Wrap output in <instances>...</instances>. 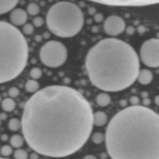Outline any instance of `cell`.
<instances>
[{
    "label": "cell",
    "mask_w": 159,
    "mask_h": 159,
    "mask_svg": "<svg viewBox=\"0 0 159 159\" xmlns=\"http://www.w3.org/2000/svg\"><path fill=\"white\" fill-rule=\"evenodd\" d=\"M93 115L89 102L79 91L50 85L26 101L22 131L26 144L37 154L63 158L85 145L94 125Z\"/></svg>",
    "instance_id": "1"
},
{
    "label": "cell",
    "mask_w": 159,
    "mask_h": 159,
    "mask_svg": "<svg viewBox=\"0 0 159 159\" xmlns=\"http://www.w3.org/2000/svg\"><path fill=\"white\" fill-rule=\"evenodd\" d=\"M106 146L113 159H159V114L145 106L120 110L107 126Z\"/></svg>",
    "instance_id": "2"
},
{
    "label": "cell",
    "mask_w": 159,
    "mask_h": 159,
    "mask_svg": "<svg viewBox=\"0 0 159 159\" xmlns=\"http://www.w3.org/2000/svg\"><path fill=\"white\" fill-rule=\"evenodd\" d=\"M89 80L106 92L126 89L138 79L140 61L129 43L116 38H106L92 47L85 57Z\"/></svg>",
    "instance_id": "3"
},
{
    "label": "cell",
    "mask_w": 159,
    "mask_h": 159,
    "mask_svg": "<svg viewBox=\"0 0 159 159\" xmlns=\"http://www.w3.org/2000/svg\"><path fill=\"white\" fill-rule=\"evenodd\" d=\"M0 82L15 79L26 67L28 44L23 34L12 23H0Z\"/></svg>",
    "instance_id": "4"
},
{
    "label": "cell",
    "mask_w": 159,
    "mask_h": 159,
    "mask_svg": "<svg viewBox=\"0 0 159 159\" xmlns=\"http://www.w3.org/2000/svg\"><path fill=\"white\" fill-rule=\"evenodd\" d=\"M49 30L62 38L79 34L84 24V15L80 8L70 2L62 1L53 5L46 16Z\"/></svg>",
    "instance_id": "5"
},
{
    "label": "cell",
    "mask_w": 159,
    "mask_h": 159,
    "mask_svg": "<svg viewBox=\"0 0 159 159\" xmlns=\"http://www.w3.org/2000/svg\"><path fill=\"white\" fill-rule=\"evenodd\" d=\"M68 51L65 45L57 40L45 43L40 50V58L42 63L49 68H58L67 60Z\"/></svg>",
    "instance_id": "6"
},
{
    "label": "cell",
    "mask_w": 159,
    "mask_h": 159,
    "mask_svg": "<svg viewBox=\"0 0 159 159\" xmlns=\"http://www.w3.org/2000/svg\"><path fill=\"white\" fill-rule=\"evenodd\" d=\"M140 57L143 63L150 68L159 67V39L145 40L140 49Z\"/></svg>",
    "instance_id": "7"
},
{
    "label": "cell",
    "mask_w": 159,
    "mask_h": 159,
    "mask_svg": "<svg viewBox=\"0 0 159 159\" xmlns=\"http://www.w3.org/2000/svg\"><path fill=\"white\" fill-rule=\"evenodd\" d=\"M103 29L107 35L116 37L122 34L126 30L125 21L120 16H110L104 21Z\"/></svg>",
    "instance_id": "8"
},
{
    "label": "cell",
    "mask_w": 159,
    "mask_h": 159,
    "mask_svg": "<svg viewBox=\"0 0 159 159\" xmlns=\"http://www.w3.org/2000/svg\"><path fill=\"white\" fill-rule=\"evenodd\" d=\"M112 6H145L159 4V0H88Z\"/></svg>",
    "instance_id": "9"
},
{
    "label": "cell",
    "mask_w": 159,
    "mask_h": 159,
    "mask_svg": "<svg viewBox=\"0 0 159 159\" xmlns=\"http://www.w3.org/2000/svg\"><path fill=\"white\" fill-rule=\"evenodd\" d=\"M10 22L14 26H23L28 20V15L26 11L20 8L12 9L9 16Z\"/></svg>",
    "instance_id": "10"
},
{
    "label": "cell",
    "mask_w": 159,
    "mask_h": 159,
    "mask_svg": "<svg viewBox=\"0 0 159 159\" xmlns=\"http://www.w3.org/2000/svg\"><path fill=\"white\" fill-rule=\"evenodd\" d=\"M153 80V74L148 69H141L138 75V81L141 85H148Z\"/></svg>",
    "instance_id": "11"
},
{
    "label": "cell",
    "mask_w": 159,
    "mask_h": 159,
    "mask_svg": "<svg viewBox=\"0 0 159 159\" xmlns=\"http://www.w3.org/2000/svg\"><path fill=\"white\" fill-rule=\"evenodd\" d=\"M20 0H0V13H6L12 10Z\"/></svg>",
    "instance_id": "12"
},
{
    "label": "cell",
    "mask_w": 159,
    "mask_h": 159,
    "mask_svg": "<svg viewBox=\"0 0 159 159\" xmlns=\"http://www.w3.org/2000/svg\"><path fill=\"white\" fill-rule=\"evenodd\" d=\"M107 122V116L104 112L97 111L93 115V124L96 127H102Z\"/></svg>",
    "instance_id": "13"
},
{
    "label": "cell",
    "mask_w": 159,
    "mask_h": 159,
    "mask_svg": "<svg viewBox=\"0 0 159 159\" xmlns=\"http://www.w3.org/2000/svg\"><path fill=\"white\" fill-rule=\"evenodd\" d=\"M2 108L4 110V112L9 113L15 110L16 102L12 99V98H6L2 101Z\"/></svg>",
    "instance_id": "14"
},
{
    "label": "cell",
    "mask_w": 159,
    "mask_h": 159,
    "mask_svg": "<svg viewBox=\"0 0 159 159\" xmlns=\"http://www.w3.org/2000/svg\"><path fill=\"white\" fill-rule=\"evenodd\" d=\"M111 102V98L107 93H101L96 97V102L101 107H105L110 105Z\"/></svg>",
    "instance_id": "15"
},
{
    "label": "cell",
    "mask_w": 159,
    "mask_h": 159,
    "mask_svg": "<svg viewBox=\"0 0 159 159\" xmlns=\"http://www.w3.org/2000/svg\"><path fill=\"white\" fill-rule=\"evenodd\" d=\"M24 137L23 138L21 135L15 134L11 137L9 142H10L11 146L14 148H20L24 144Z\"/></svg>",
    "instance_id": "16"
},
{
    "label": "cell",
    "mask_w": 159,
    "mask_h": 159,
    "mask_svg": "<svg viewBox=\"0 0 159 159\" xmlns=\"http://www.w3.org/2000/svg\"><path fill=\"white\" fill-rule=\"evenodd\" d=\"M25 89L27 93H35L39 89V83L36 79H30L26 82V85H25Z\"/></svg>",
    "instance_id": "17"
},
{
    "label": "cell",
    "mask_w": 159,
    "mask_h": 159,
    "mask_svg": "<svg viewBox=\"0 0 159 159\" xmlns=\"http://www.w3.org/2000/svg\"><path fill=\"white\" fill-rule=\"evenodd\" d=\"M8 127L11 131H17L22 128V120H20L17 118L10 119L8 124Z\"/></svg>",
    "instance_id": "18"
},
{
    "label": "cell",
    "mask_w": 159,
    "mask_h": 159,
    "mask_svg": "<svg viewBox=\"0 0 159 159\" xmlns=\"http://www.w3.org/2000/svg\"><path fill=\"white\" fill-rule=\"evenodd\" d=\"M27 12L31 16H37L40 12V7L36 3H30L26 8Z\"/></svg>",
    "instance_id": "19"
},
{
    "label": "cell",
    "mask_w": 159,
    "mask_h": 159,
    "mask_svg": "<svg viewBox=\"0 0 159 159\" xmlns=\"http://www.w3.org/2000/svg\"><path fill=\"white\" fill-rule=\"evenodd\" d=\"M92 140H93V142L96 144H102L104 141H106V135L100 132H96L93 135Z\"/></svg>",
    "instance_id": "20"
},
{
    "label": "cell",
    "mask_w": 159,
    "mask_h": 159,
    "mask_svg": "<svg viewBox=\"0 0 159 159\" xmlns=\"http://www.w3.org/2000/svg\"><path fill=\"white\" fill-rule=\"evenodd\" d=\"M13 156L16 159H26L28 158V154L23 149L17 148V150L14 152Z\"/></svg>",
    "instance_id": "21"
},
{
    "label": "cell",
    "mask_w": 159,
    "mask_h": 159,
    "mask_svg": "<svg viewBox=\"0 0 159 159\" xmlns=\"http://www.w3.org/2000/svg\"><path fill=\"white\" fill-rule=\"evenodd\" d=\"M30 76L31 79L37 80L42 76V71L39 68H33L30 71Z\"/></svg>",
    "instance_id": "22"
},
{
    "label": "cell",
    "mask_w": 159,
    "mask_h": 159,
    "mask_svg": "<svg viewBox=\"0 0 159 159\" xmlns=\"http://www.w3.org/2000/svg\"><path fill=\"white\" fill-rule=\"evenodd\" d=\"M12 148L9 145H3L1 148V156L2 157H9L12 155Z\"/></svg>",
    "instance_id": "23"
},
{
    "label": "cell",
    "mask_w": 159,
    "mask_h": 159,
    "mask_svg": "<svg viewBox=\"0 0 159 159\" xmlns=\"http://www.w3.org/2000/svg\"><path fill=\"white\" fill-rule=\"evenodd\" d=\"M34 32V26L31 23H25L23 26V33L26 35H30Z\"/></svg>",
    "instance_id": "24"
},
{
    "label": "cell",
    "mask_w": 159,
    "mask_h": 159,
    "mask_svg": "<svg viewBox=\"0 0 159 159\" xmlns=\"http://www.w3.org/2000/svg\"><path fill=\"white\" fill-rule=\"evenodd\" d=\"M20 94V90L16 87H11L9 89V96L12 98L17 97Z\"/></svg>",
    "instance_id": "25"
},
{
    "label": "cell",
    "mask_w": 159,
    "mask_h": 159,
    "mask_svg": "<svg viewBox=\"0 0 159 159\" xmlns=\"http://www.w3.org/2000/svg\"><path fill=\"white\" fill-rule=\"evenodd\" d=\"M33 23H34V26H37V27H40V26H43V18L40 16H36L35 18L34 19V20H33Z\"/></svg>",
    "instance_id": "26"
},
{
    "label": "cell",
    "mask_w": 159,
    "mask_h": 159,
    "mask_svg": "<svg viewBox=\"0 0 159 159\" xmlns=\"http://www.w3.org/2000/svg\"><path fill=\"white\" fill-rule=\"evenodd\" d=\"M130 102L131 103V105L133 106L138 105L140 102L139 98H138V96H132V97H130Z\"/></svg>",
    "instance_id": "27"
},
{
    "label": "cell",
    "mask_w": 159,
    "mask_h": 159,
    "mask_svg": "<svg viewBox=\"0 0 159 159\" xmlns=\"http://www.w3.org/2000/svg\"><path fill=\"white\" fill-rule=\"evenodd\" d=\"M94 19L96 22H101L102 21V20H103V16L100 13H97L96 16H95Z\"/></svg>",
    "instance_id": "28"
},
{
    "label": "cell",
    "mask_w": 159,
    "mask_h": 159,
    "mask_svg": "<svg viewBox=\"0 0 159 159\" xmlns=\"http://www.w3.org/2000/svg\"><path fill=\"white\" fill-rule=\"evenodd\" d=\"M126 31H127V33L129 35H132V34H134V33L135 30L133 26H129V27H127V29H126Z\"/></svg>",
    "instance_id": "29"
},
{
    "label": "cell",
    "mask_w": 159,
    "mask_h": 159,
    "mask_svg": "<svg viewBox=\"0 0 159 159\" xmlns=\"http://www.w3.org/2000/svg\"><path fill=\"white\" fill-rule=\"evenodd\" d=\"M150 103H151V100L148 97H144V99H143V105L144 106L147 107V106L150 105Z\"/></svg>",
    "instance_id": "30"
},
{
    "label": "cell",
    "mask_w": 159,
    "mask_h": 159,
    "mask_svg": "<svg viewBox=\"0 0 159 159\" xmlns=\"http://www.w3.org/2000/svg\"><path fill=\"white\" fill-rule=\"evenodd\" d=\"M0 119L2 120H6L7 119V115H6V113H2L1 115H0Z\"/></svg>",
    "instance_id": "31"
},
{
    "label": "cell",
    "mask_w": 159,
    "mask_h": 159,
    "mask_svg": "<svg viewBox=\"0 0 159 159\" xmlns=\"http://www.w3.org/2000/svg\"><path fill=\"white\" fill-rule=\"evenodd\" d=\"M138 31L139 33H144V31H145V27H144V26H138Z\"/></svg>",
    "instance_id": "32"
},
{
    "label": "cell",
    "mask_w": 159,
    "mask_h": 159,
    "mask_svg": "<svg viewBox=\"0 0 159 159\" xmlns=\"http://www.w3.org/2000/svg\"><path fill=\"white\" fill-rule=\"evenodd\" d=\"M38 158V155H37V152H35V153H32L30 155V158L33 159V158Z\"/></svg>",
    "instance_id": "33"
},
{
    "label": "cell",
    "mask_w": 159,
    "mask_h": 159,
    "mask_svg": "<svg viewBox=\"0 0 159 159\" xmlns=\"http://www.w3.org/2000/svg\"><path fill=\"white\" fill-rule=\"evenodd\" d=\"M155 104H156L157 106H158V107H159V95H158V96H155Z\"/></svg>",
    "instance_id": "34"
},
{
    "label": "cell",
    "mask_w": 159,
    "mask_h": 159,
    "mask_svg": "<svg viewBox=\"0 0 159 159\" xmlns=\"http://www.w3.org/2000/svg\"><path fill=\"white\" fill-rule=\"evenodd\" d=\"M8 139V136L6 134H2V141H6Z\"/></svg>",
    "instance_id": "35"
},
{
    "label": "cell",
    "mask_w": 159,
    "mask_h": 159,
    "mask_svg": "<svg viewBox=\"0 0 159 159\" xmlns=\"http://www.w3.org/2000/svg\"><path fill=\"white\" fill-rule=\"evenodd\" d=\"M120 106H121V107H125V106H127V101H126V100H121L120 101Z\"/></svg>",
    "instance_id": "36"
},
{
    "label": "cell",
    "mask_w": 159,
    "mask_h": 159,
    "mask_svg": "<svg viewBox=\"0 0 159 159\" xmlns=\"http://www.w3.org/2000/svg\"><path fill=\"white\" fill-rule=\"evenodd\" d=\"M89 12L90 14H93V13H95V12H96V9H95L94 8H90L89 11Z\"/></svg>",
    "instance_id": "37"
},
{
    "label": "cell",
    "mask_w": 159,
    "mask_h": 159,
    "mask_svg": "<svg viewBox=\"0 0 159 159\" xmlns=\"http://www.w3.org/2000/svg\"><path fill=\"white\" fill-rule=\"evenodd\" d=\"M85 158H96V157L93 156V155H87L85 157Z\"/></svg>",
    "instance_id": "38"
},
{
    "label": "cell",
    "mask_w": 159,
    "mask_h": 159,
    "mask_svg": "<svg viewBox=\"0 0 159 159\" xmlns=\"http://www.w3.org/2000/svg\"><path fill=\"white\" fill-rule=\"evenodd\" d=\"M36 40H37L38 42H40V40H41V37H39V36L36 37Z\"/></svg>",
    "instance_id": "39"
}]
</instances>
